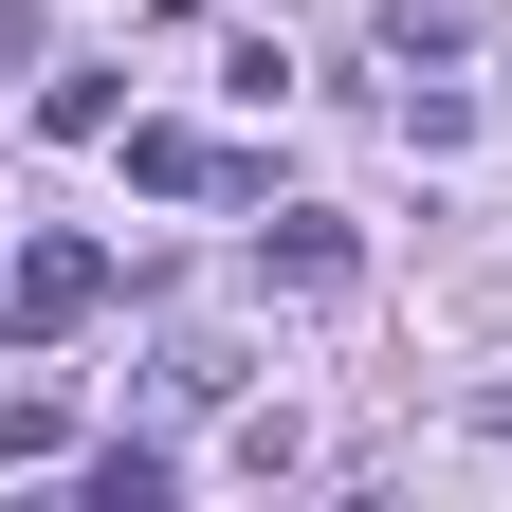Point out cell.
Returning a JSON list of instances; mask_svg holds the SVG:
<instances>
[{
	"mask_svg": "<svg viewBox=\"0 0 512 512\" xmlns=\"http://www.w3.org/2000/svg\"><path fill=\"white\" fill-rule=\"evenodd\" d=\"M92 311H110V256H92V238H19V275H0V330H19V348H74Z\"/></svg>",
	"mask_w": 512,
	"mask_h": 512,
	"instance_id": "1",
	"label": "cell"
},
{
	"mask_svg": "<svg viewBox=\"0 0 512 512\" xmlns=\"http://www.w3.org/2000/svg\"><path fill=\"white\" fill-rule=\"evenodd\" d=\"M384 37L403 55H476V0H384Z\"/></svg>",
	"mask_w": 512,
	"mask_h": 512,
	"instance_id": "7",
	"label": "cell"
},
{
	"mask_svg": "<svg viewBox=\"0 0 512 512\" xmlns=\"http://www.w3.org/2000/svg\"><path fill=\"white\" fill-rule=\"evenodd\" d=\"M128 183L147 202H238V147L220 128H128Z\"/></svg>",
	"mask_w": 512,
	"mask_h": 512,
	"instance_id": "3",
	"label": "cell"
},
{
	"mask_svg": "<svg viewBox=\"0 0 512 512\" xmlns=\"http://www.w3.org/2000/svg\"><path fill=\"white\" fill-rule=\"evenodd\" d=\"M37 128H55V147H110L128 92H110V74H37Z\"/></svg>",
	"mask_w": 512,
	"mask_h": 512,
	"instance_id": "5",
	"label": "cell"
},
{
	"mask_svg": "<svg viewBox=\"0 0 512 512\" xmlns=\"http://www.w3.org/2000/svg\"><path fill=\"white\" fill-rule=\"evenodd\" d=\"M494 421H512V384H494Z\"/></svg>",
	"mask_w": 512,
	"mask_h": 512,
	"instance_id": "9",
	"label": "cell"
},
{
	"mask_svg": "<svg viewBox=\"0 0 512 512\" xmlns=\"http://www.w3.org/2000/svg\"><path fill=\"white\" fill-rule=\"evenodd\" d=\"M403 147H421V165H458V147H476V92L439 74V55H421V74H403Z\"/></svg>",
	"mask_w": 512,
	"mask_h": 512,
	"instance_id": "4",
	"label": "cell"
},
{
	"mask_svg": "<svg viewBox=\"0 0 512 512\" xmlns=\"http://www.w3.org/2000/svg\"><path fill=\"white\" fill-rule=\"evenodd\" d=\"M92 494L110 512H165V439H92Z\"/></svg>",
	"mask_w": 512,
	"mask_h": 512,
	"instance_id": "6",
	"label": "cell"
},
{
	"mask_svg": "<svg viewBox=\"0 0 512 512\" xmlns=\"http://www.w3.org/2000/svg\"><path fill=\"white\" fill-rule=\"evenodd\" d=\"M37 458H74V421H55V403H0V476H37Z\"/></svg>",
	"mask_w": 512,
	"mask_h": 512,
	"instance_id": "8",
	"label": "cell"
},
{
	"mask_svg": "<svg viewBox=\"0 0 512 512\" xmlns=\"http://www.w3.org/2000/svg\"><path fill=\"white\" fill-rule=\"evenodd\" d=\"M366 275V238L330 220V202H275V220H256V293H293V311H330Z\"/></svg>",
	"mask_w": 512,
	"mask_h": 512,
	"instance_id": "2",
	"label": "cell"
}]
</instances>
